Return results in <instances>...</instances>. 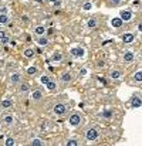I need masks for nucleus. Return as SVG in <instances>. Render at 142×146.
Returning a JSON list of instances; mask_svg holds the SVG:
<instances>
[{"label": "nucleus", "instance_id": "obj_13", "mask_svg": "<svg viewBox=\"0 0 142 146\" xmlns=\"http://www.w3.org/2000/svg\"><path fill=\"white\" fill-rule=\"evenodd\" d=\"M142 105V99L139 97H134L132 98V101H131V106L132 108H139Z\"/></svg>", "mask_w": 142, "mask_h": 146}, {"label": "nucleus", "instance_id": "obj_9", "mask_svg": "<svg viewBox=\"0 0 142 146\" xmlns=\"http://www.w3.org/2000/svg\"><path fill=\"white\" fill-rule=\"evenodd\" d=\"M122 40H124V43H125V44H131V43L135 40V36H134V34H131V33H125V34L122 36Z\"/></svg>", "mask_w": 142, "mask_h": 146}, {"label": "nucleus", "instance_id": "obj_5", "mask_svg": "<svg viewBox=\"0 0 142 146\" xmlns=\"http://www.w3.org/2000/svg\"><path fill=\"white\" fill-rule=\"evenodd\" d=\"M68 122H70L71 126H78V125L81 123V115H80V113H73V115L70 116Z\"/></svg>", "mask_w": 142, "mask_h": 146}, {"label": "nucleus", "instance_id": "obj_36", "mask_svg": "<svg viewBox=\"0 0 142 146\" xmlns=\"http://www.w3.org/2000/svg\"><path fill=\"white\" fill-rule=\"evenodd\" d=\"M98 67H104V61H99L98 62Z\"/></svg>", "mask_w": 142, "mask_h": 146}, {"label": "nucleus", "instance_id": "obj_12", "mask_svg": "<svg viewBox=\"0 0 142 146\" xmlns=\"http://www.w3.org/2000/svg\"><path fill=\"white\" fill-rule=\"evenodd\" d=\"M34 34L36 36H46V27L44 26H37L36 29H34Z\"/></svg>", "mask_w": 142, "mask_h": 146}, {"label": "nucleus", "instance_id": "obj_28", "mask_svg": "<svg viewBox=\"0 0 142 146\" xmlns=\"http://www.w3.org/2000/svg\"><path fill=\"white\" fill-rule=\"evenodd\" d=\"M134 80L138 81V82H141L142 81V71H137V72L134 74Z\"/></svg>", "mask_w": 142, "mask_h": 146}, {"label": "nucleus", "instance_id": "obj_29", "mask_svg": "<svg viewBox=\"0 0 142 146\" xmlns=\"http://www.w3.org/2000/svg\"><path fill=\"white\" fill-rule=\"evenodd\" d=\"M4 145L6 146H14L16 145V142H14V139H13V138H7V139H6V142H4Z\"/></svg>", "mask_w": 142, "mask_h": 146}, {"label": "nucleus", "instance_id": "obj_33", "mask_svg": "<svg viewBox=\"0 0 142 146\" xmlns=\"http://www.w3.org/2000/svg\"><path fill=\"white\" fill-rule=\"evenodd\" d=\"M6 36H7V34H6L3 30H0V38H3V37H6Z\"/></svg>", "mask_w": 142, "mask_h": 146}, {"label": "nucleus", "instance_id": "obj_6", "mask_svg": "<svg viewBox=\"0 0 142 146\" xmlns=\"http://www.w3.org/2000/svg\"><path fill=\"white\" fill-rule=\"evenodd\" d=\"M60 80H61L63 84H70V82L73 81V74H71L70 71H64V72L61 74Z\"/></svg>", "mask_w": 142, "mask_h": 146}, {"label": "nucleus", "instance_id": "obj_22", "mask_svg": "<svg viewBox=\"0 0 142 146\" xmlns=\"http://www.w3.org/2000/svg\"><path fill=\"white\" fill-rule=\"evenodd\" d=\"M29 90H30L29 84H20V87H19V92H20V94H26Z\"/></svg>", "mask_w": 142, "mask_h": 146}, {"label": "nucleus", "instance_id": "obj_19", "mask_svg": "<svg viewBox=\"0 0 142 146\" xmlns=\"http://www.w3.org/2000/svg\"><path fill=\"white\" fill-rule=\"evenodd\" d=\"M3 122H4L7 126H11V125L14 123V118H13L11 115H6V116L3 118Z\"/></svg>", "mask_w": 142, "mask_h": 146}, {"label": "nucleus", "instance_id": "obj_2", "mask_svg": "<svg viewBox=\"0 0 142 146\" xmlns=\"http://www.w3.org/2000/svg\"><path fill=\"white\" fill-rule=\"evenodd\" d=\"M70 55L73 58H83L84 57V48L83 47H74L70 50Z\"/></svg>", "mask_w": 142, "mask_h": 146}, {"label": "nucleus", "instance_id": "obj_34", "mask_svg": "<svg viewBox=\"0 0 142 146\" xmlns=\"http://www.w3.org/2000/svg\"><path fill=\"white\" fill-rule=\"evenodd\" d=\"M119 1H121V0H112V4H114V6H117Z\"/></svg>", "mask_w": 142, "mask_h": 146}, {"label": "nucleus", "instance_id": "obj_25", "mask_svg": "<svg viewBox=\"0 0 142 146\" xmlns=\"http://www.w3.org/2000/svg\"><path fill=\"white\" fill-rule=\"evenodd\" d=\"M91 9H93V3H91V1H85V3L83 4V10H84V11H90Z\"/></svg>", "mask_w": 142, "mask_h": 146}, {"label": "nucleus", "instance_id": "obj_26", "mask_svg": "<svg viewBox=\"0 0 142 146\" xmlns=\"http://www.w3.org/2000/svg\"><path fill=\"white\" fill-rule=\"evenodd\" d=\"M46 87H47V88L50 90V91H54V90L57 88V84H55L54 81H48L47 84H46Z\"/></svg>", "mask_w": 142, "mask_h": 146}, {"label": "nucleus", "instance_id": "obj_38", "mask_svg": "<svg viewBox=\"0 0 142 146\" xmlns=\"http://www.w3.org/2000/svg\"><path fill=\"white\" fill-rule=\"evenodd\" d=\"M0 128H1V123H0Z\"/></svg>", "mask_w": 142, "mask_h": 146}, {"label": "nucleus", "instance_id": "obj_18", "mask_svg": "<svg viewBox=\"0 0 142 146\" xmlns=\"http://www.w3.org/2000/svg\"><path fill=\"white\" fill-rule=\"evenodd\" d=\"M109 78H112V80H119V78H121V71H118V70L109 71Z\"/></svg>", "mask_w": 142, "mask_h": 146}, {"label": "nucleus", "instance_id": "obj_10", "mask_svg": "<svg viewBox=\"0 0 142 146\" xmlns=\"http://www.w3.org/2000/svg\"><path fill=\"white\" fill-rule=\"evenodd\" d=\"M20 81H21V75H20L19 72L10 74V82H11V84H19Z\"/></svg>", "mask_w": 142, "mask_h": 146}, {"label": "nucleus", "instance_id": "obj_30", "mask_svg": "<svg viewBox=\"0 0 142 146\" xmlns=\"http://www.w3.org/2000/svg\"><path fill=\"white\" fill-rule=\"evenodd\" d=\"M111 116H112V111L111 109H107V111L102 112V118H111Z\"/></svg>", "mask_w": 142, "mask_h": 146}, {"label": "nucleus", "instance_id": "obj_1", "mask_svg": "<svg viewBox=\"0 0 142 146\" xmlns=\"http://www.w3.org/2000/svg\"><path fill=\"white\" fill-rule=\"evenodd\" d=\"M67 111H68V106H67L65 104H63V102H58V104H55V105H54V108H53V112H54L57 116H61V115H64Z\"/></svg>", "mask_w": 142, "mask_h": 146}, {"label": "nucleus", "instance_id": "obj_16", "mask_svg": "<svg viewBox=\"0 0 142 146\" xmlns=\"http://www.w3.org/2000/svg\"><path fill=\"white\" fill-rule=\"evenodd\" d=\"M11 106H13V101L10 98H6V99L1 101V108L7 109V108H11Z\"/></svg>", "mask_w": 142, "mask_h": 146}, {"label": "nucleus", "instance_id": "obj_21", "mask_svg": "<svg viewBox=\"0 0 142 146\" xmlns=\"http://www.w3.org/2000/svg\"><path fill=\"white\" fill-rule=\"evenodd\" d=\"M37 44H39V46H41V47H43V46H47V44H48L47 37H44V36H40V37L37 38Z\"/></svg>", "mask_w": 142, "mask_h": 146}, {"label": "nucleus", "instance_id": "obj_8", "mask_svg": "<svg viewBox=\"0 0 142 146\" xmlns=\"http://www.w3.org/2000/svg\"><path fill=\"white\" fill-rule=\"evenodd\" d=\"M134 58H135V55H134V52H132L131 50L124 51V61H125V62H132Z\"/></svg>", "mask_w": 142, "mask_h": 146}, {"label": "nucleus", "instance_id": "obj_17", "mask_svg": "<svg viewBox=\"0 0 142 146\" xmlns=\"http://www.w3.org/2000/svg\"><path fill=\"white\" fill-rule=\"evenodd\" d=\"M97 26H98V21H97V19H95V17H91V19L87 21V27H88V29H91V30L95 29Z\"/></svg>", "mask_w": 142, "mask_h": 146}, {"label": "nucleus", "instance_id": "obj_11", "mask_svg": "<svg viewBox=\"0 0 142 146\" xmlns=\"http://www.w3.org/2000/svg\"><path fill=\"white\" fill-rule=\"evenodd\" d=\"M122 20H121V17H115V19H112L111 20V26L112 27H115V29H119V27H122Z\"/></svg>", "mask_w": 142, "mask_h": 146}, {"label": "nucleus", "instance_id": "obj_31", "mask_svg": "<svg viewBox=\"0 0 142 146\" xmlns=\"http://www.w3.org/2000/svg\"><path fill=\"white\" fill-rule=\"evenodd\" d=\"M40 81H41V84H44V85H46L48 81H50V77H48V75H43V77L40 78Z\"/></svg>", "mask_w": 142, "mask_h": 146}, {"label": "nucleus", "instance_id": "obj_14", "mask_svg": "<svg viewBox=\"0 0 142 146\" xmlns=\"http://www.w3.org/2000/svg\"><path fill=\"white\" fill-rule=\"evenodd\" d=\"M30 145L31 146H44L46 142H44L43 139H40V138H34V139L30 141Z\"/></svg>", "mask_w": 142, "mask_h": 146}, {"label": "nucleus", "instance_id": "obj_27", "mask_svg": "<svg viewBox=\"0 0 142 146\" xmlns=\"http://www.w3.org/2000/svg\"><path fill=\"white\" fill-rule=\"evenodd\" d=\"M65 145H67V146H78V145H80V142H78L77 139H68Z\"/></svg>", "mask_w": 142, "mask_h": 146}, {"label": "nucleus", "instance_id": "obj_3", "mask_svg": "<svg viewBox=\"0 0 142 146\" xmlns=\"http://www.w3.org/2000/svg\"><path fill=\"white\" fill-rule=\"evenodd\" d=\"M85 138L87 141H97L98 139V131L91 128V129H87L85 131Z\"/></svg>", "mask_w": 142, "mask_h": 146}, {"label": "nucleus", "instance_id": "obj_4", "mask_svg": "<svg viewBox=\"0 0 142 146\" xmlns=\"http://www.w3.org/2000/svg\"><path fill=\"white\" fill-rule=\"evenodd\" d=\"M43 98H44V95H43V92H41L40 90H34V91H31V94H30V99H31L33 102H40Z\"/></svg>", "mask_w": 142, "mask_h": 146}, {"label": "nucleus", "instance_id": "obj_15", "mask_svg": "<svg viewBox=\"0 0 142 146\" xmlns=\"http://www.w3.org/2000/svg\"><path fill=\"white\" fill-rule=\"evenodd\" d=\"M10 19H9V14L7 13H0V24L4 26V24H9Z\"/></svg>", "mask_w": 142, "mask_h": 146}, {"label": "nucleus", "instance_id": "obj_24", "mask_svg": "<svg viewBox=\"0 0 142 146\" xmlns=\"http://www.w3.org/2000/svg\"><path fill=\"white\" fill-rule=\"evenodd\" d=\"M37 72H39V68L34 67V65H31V67L27 68V74H29V75H36Z\"/></svg>", "mask_w": 142, "mask_h": 146}, {"label": "nucleus", "instance_id": "obj_37", "mask_svg": "<svg viewBox=\"0 0 142 146\" xmlns=\"http://www.w3.org/2000/svg\"><path fill=\"white\" fill-rule=\"evenodd\" d=\"M50 1H57V0H50Z\"/></svg>", "mask_w": 142, "mask_h": 146}, {"label": "nucleus", "instance_id": "obj_20", "mask_svg": "<svg viewBox=\"0 0 142 146\" xmlns=\"http://www.w3.org/2000/svg\"><path fill=\"white\" fill-rule=\"evenodd\" d=\"M51 61H53V62H60V61H63V54H61V52H54L53 57H51Z\"/></svg>", "mask_w": 142, "mask_h": 146}, {"label": "nucleus", "instance_id": "obj_35", "mask_svg": "<svg viewBox=\"0 0 142 146\" xmlns=\"http://www.w3.org/2000/svg\"><path fill=\"white\" fill-rule=\"evenodd\" d=\"M138 30H139V31H141V33H142V21H141V23H139V24H138Z\"/></svg>", "mask_w": 142, "mask_h": 146}, {"label": "nucleus", "instance_id": "obj_7", "mask_svg": "<svg viewBox=\"0 0 142 146\" xmlns=\"http://www.w3.org/2000/svg\"><path fill=\"white\" fill-rule=\"evenodd\" d=\"M119 17H121L122 21H131L132 20V13H131V10H121Z\"/></svg>", "mask_w": 142, "mask_h": 146}, {"label": "nucleus", "instance_id": "obj_23", "mask_svg": "<svg viewBox=\"0 0 142 146\" xmlns=\"http://www.w3.org/2000/svg\"><path fill=\"white\" fill-rule=\"evenodd\" d=\"M23 54H24L26 58H33V57H34V50L33 48H26Z\"/></svg>", "mask_w": 142, "mask_h": 146}, {"label": "nucleus", "instance_id": "obj_32", "mask_svg": "<svg viewBox=\"0 0 142 146\" xmlns=\"http://www.w3.org/2000/svg\"><path fill=\"white\" fill-rule=\"evenodd\" d=\"M0 41H1L3 44H7V43H10V37H9V36H6V37L0 38Z\"/></svg>", "mask_w": 142, "mask_h": 146}]
</instances>
